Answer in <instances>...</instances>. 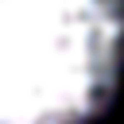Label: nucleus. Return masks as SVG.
<instances>
[{
  "label": "nucleus",
  "mask_w": 124,
  "mask_h": 124,
  "mask_svg": "<svg viewBox=\"0 0 124 124\" xmlns=\"http://www.w3.org/2000/svg\"><path fill=\"white\" fill-rule=\"evenodd\" d=\"M124 74V0H0V124H97Z\"/></svg>",
  "instance_id": "nucleus-1"
}]
</instances>
